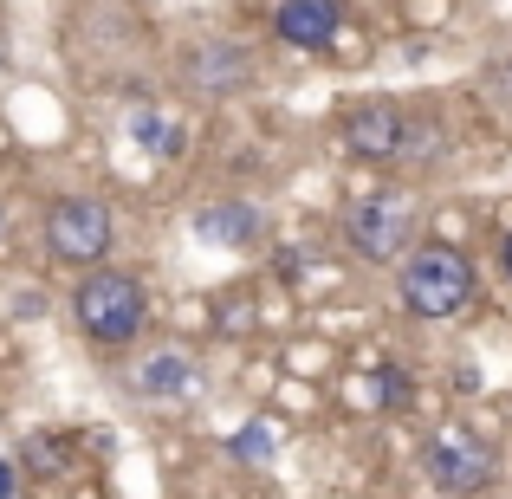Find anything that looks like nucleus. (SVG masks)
<instances>
[{
	"instance_id": "nucleus-1",
	"label": "nucleus",
	"mask_w": 512,
	"mask_h": 499,
	"mask_svg": "<svg viewBox=\"0 0 512 499\" xmlns=\"http://www.w3.org/2000/svg\"><path fill=\"white\" fill-rule=\"evenodd\" d=\"M474 292H480L474 260H467L461 247H448V240H422V247H409V260L396 266V299H402V312L422 318V325L461 318L467 305H474Z\"/></svg>"
},
{
	"instance_id": "nucleus-2",
	"label": "nucleus",
	"mask_w": 512,
	"mask_h": 499,
	"mask_svg": "<svg viewBox=\"0 0 512 499\" xmlns=\"http://www.w3.org/2000/svg\"><path fill=\"white\" fill-rule=\"evenodd\" d=\"M72 325L98 350H130L143 337V325H150V292L124 266H91L72 292Z\"/></svg>"
},
{
	"instance_id": "nucleus-3",
	"label": "nucleus",
	"mask_w": 512,
	"mask_h": 499,
	"mask_svg": "<svg viewBox=\"0 0 512 499\" xmlns=\"http://www.w3.org/2000/svg\"><path fill=\"white\" fill-rule=\"evenodd\" d=\"M46 253L59 266H104L111 260V247H117V214L104 208L98 195H52L46 201Z\"/></svg>"
},
{
	"instance_id": "nucleus-4",
	"label": "nucleus",
	"mask_w": 512,
	"mask_h": 499,
	"mask_svg": "<svg viewBox=\"0 0 512 499\" xmlns=\"http://www.w3.org/2000/svg\"><path fill=\"white\" fill-rule=\"evenodd\" d=\"M422 474H428V487H441L448 499H474L500 480V454H493V441H480L474 428L441 422L435 435L422 441Z\"/></svg>"
},
{
	"instance_id": "nucleus-5",
	"label": "nucleus",
	"mask_w": 512,
	"mask_h": 499,
	"mask_svg": "<svg viewBox=\"0 0 512 499\" xmlns=\"http://www.w3.org/2000/svg\"><path fill=\"white\" fill-rule=\"evenodd\" d=\"M344 240H350V253L370 260V266H402V260H409V247H415L409 201H396V195L357 201V208L344 214Z\"/></svg>"
},
{
	"instance_id": "nucleus-6",
	"label": "nucleus",
	"mask_w": 512,
	"mask_h": 499,
	"mask_svg": "<svg viewBox=\"0 0 512 499\" xmlns=\"http://www.w3.org/2000/svg\"><path fill=\"white\" fill-rule=\"evenodd\" d=\"M344 143L357 163H402V143H409V111L389 98H363L344 111Z\"/></svg>"
},
{
	"instance_id": "nucleus-7",
	"label": "nucleus",
	"mask_w": 512,
	"mask_h": 499,
	"mask_svg": "<svg viewBox=\"0 0 512 499\" xmlns=\"http://www.w3.org/2000/svg\"><path fill=\"white\" fill-rule=\"evenodd\" d=\"M273 33L299 52H331L344 33V0H279Z\"/></svg>"
},
{
	"instance_id": "nucleus-8",
	"label": "nucleus",
	"mask_w": 512,
	"mask_h": 499,
	"mask_svg": "<svg viewBox=\"0 0 512 499\" xmlns=\"http://www.w3.org/2000/svg\"><path fill=\"white\" fill-rule=\"evenodd\" d=\"M195 234L208 240V247L247 253V247H260V234H266V214L253 208V201H208V208L195 214Z\"/></svg>"
},
{
	"instance_id": "nucleus-9",
	"label": "nucleus",
	"mask_w": 512,
	"mask_h": 499,
	"mask_svg": "<svg viewBox=\"0 0 512 499\" xmlns=\"http://www.w3.org/2000/svg\"><path fill=\"white\" fill-rule=\"evenodd\" d=\"M137 389L150 402H175V396H188V389H195V363H188L182 350H156V357H143Z\"/></svg>"
},
{
	"instance_id": "nucleus-10",
	"label": "nucleus",
	"mask_w": 512,
	"mask_h": 499,
	"mask_svg": "<svg viewBox=\"0 0 512 499\" xmlns=\"http://www.w3.org/2000/svg\"><path fill=\"white\" fill-rule=\"evenodd\" d=\"M65 461H72V454H65V441H52V435H33V441L20 448L26 480H59V474H65Z\"/></svg>"
},
{
	"instance_id": "nucleus-11",
	"label": "nucleus",
	"mask_w": 512,
	"mask_h": 499,
	"mask_svg": "<svg viewBox=\"0 0 512 499\" xmlns=\"http://www.w3.org/2000/svg\"><path fill=\"white\" fill-rule=\"evenodd\" d=\"M370 396H376V409H396V402L409 396V383H402V370H396V363H383V370H376Z\"/></svg>"
},
{
	"instance_id": "nucleus-12",
	"label": "nucleus",
	"mask_w": 512,
	"mask_h": 499,
	"mask_svg": "<svg viewBox=\"0 0 512 499\" xmlns=\"http://www.w3.org/2000/svg\"><path fill=\"white\" fill-rule=\"evenodd\" d=\"M247 325H253V305H247V299H221V331L240 337Z\"/></svg>"
},
{
	"instance_id": "nucleus-13",
	"label": "nucleus",
	"mask_w": 512,
	"mask_h": 499,
	"mask_svg": "<svg viewBox=\"0 0 512 499\" xmlns=\"http://www.w3.org/2000/svg\"><path fill=\"white\" fill-rule=\"evenodd\" d=\"M20 493H26V467L0 454V499H20Z\"/></svg>"
},
{
	"instance_id": "nucleus-14",
	"label": "nucleus",
	"mask_w": 512,
	"mask_h": 499,
	"mask_svg": "<svg viewBox=\"0 0 512 499\" xmlns=\"http://www.w3.org/2000/svg\"><path fill=\"white\" fill-rule=\"evenodd\" d=\"M500 273H506V286H512V234L500 240Z\"/></svg>"
},
{
	"instance_id": "nucleus-15",
	"label": "nucleus",
	"mask_w": 512,
	"mask_h": 499,
	"mask_svg": "<svg viewBox=\"0 0 512 499\" xmlns=\"http://www.w3.org/2000/svg\"><path fill=\"white\" fill-rule=\"evenodd\" d=\"M0 240H7V208H0Z\"/></svg>"
},
{
	"instance_id": "nucleus-16",
	"label": "nucleus",
	"mask_w": 512,
	"mask_h": 499,
	"mask_svg": "<svg viewBox=\"0 0 512 499\" xmlns=\"http://www.w3.org/2000/svg\"><path fill=\"white\" fill-rule=\"evenodd\" d=\"M506 78H512V65H506Z\"/></svg>"
}]
</instances>
